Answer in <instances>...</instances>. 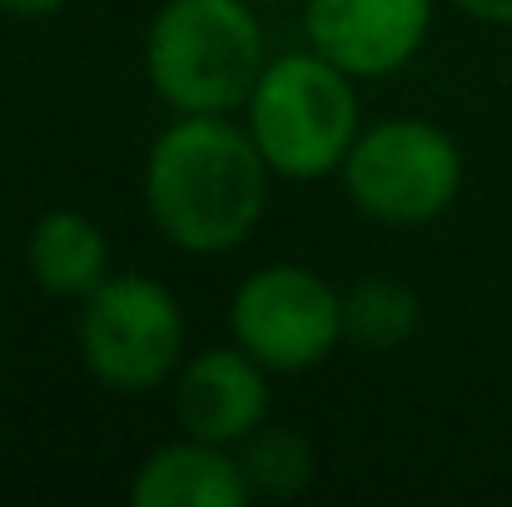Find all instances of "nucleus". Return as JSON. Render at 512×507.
I'll list each match as a JSON object with an SVG mask.
<instances>
[{"label":"nucleus","instance_id":"obj_11","mask_svg":"<svg viewBox=\"0 0 512 507\" xmlns=\"http://www.w3.org/2000/svg\"><path fill=\"white\" fill-rule=\"evenodd\" d=\"M418 324H423V304L408 284L363 279L343 294V338H353L358 348L388 353L403 338L418 334Z\"/></svg>","mask_w":512,"mask_h":507},{"label":"nucleus","instance_id":"obj_2","mask_svg":"<svg viewBox=\"0 0 512 507\" xmlns=\"http://www.w3.org/2000/svg\"><path fill=\"white\" fill-rule=\"evenodd\" d=\"M269 65L254 0H165L145 35V75L179 115L249 105Z\"/></svg>","mask_w":512,"mask_h":507},{"label":"nucleus","instance_id":"obj_12","mask_svg":"<svg viewBox=\"0 0 512 507\" xmlns=\"http://www.w3.org/2000/svg\"><path fill=\"white\" fill-rule=\"evenodd\" d=\"M239 463L259 498H299L314 483V448L299 428H284V423L254 428L239 443Z\"/></svg>","mask_w":512,"mask_h":507},{"label":"nucleus","instance_id":"obj_8","mask_svg":"<svg viewBox=\"0 0 512 507\" xmlns=\"http://www.w3.org/2000/svg\"><path fill=\"white\" fill-rule=\"evenodd\" d=\"M174 418L184 438H204L219 448L244 443L269 418V378L254 353L234 348H204L194 353L174 378Z\"/></svg>","mask_w":512,"mask_h":507},{"label":"nucleus","instance_id":"obj_13","mask_svg":"<svg viewBox=\"0 0 512 507\" xmlns=\"http://www.w3.org/2000/svg\"><path fill=\"white\" fill-rule=\"evenodd\" d=\"M448 5H458L463 15L488 20V25H512V0H448Z\"/></svg>","mask_w":512,"mask_h":507},{"label":"nucleus","instance_id":"obj_15","mask_svg":"<svg viewBox=\"0 0 512 507\" xmlns=\"http://www.w3.org/2000/svg\"><path fill=\"white\" fill-rule=\"evenodd\" d=\"M254 5H284V0H254Z\"/></svg>","mask_w":512,"mask_h":507},{"label":"nucleus","instance_id":"obj_16","mask_svg":"<svg viewBox=\"0 0 512 507\" xmlns=\"http://www.w3.org/2000/svg\"><path fill=\"white\" fill-rule=\"evenodd\" d=\"M0 348H5V334H0Z\"/></svg>","mask_w":512,"mask_h":507},{"label":"nucleus","instance_id":"obj_5","mask_svg":"<svg viewBox=\"0 0 512 507\" xmlns=\"http://www.w3.org/2000/svg\"><path fill=\"white\" fill-rule=\"evenodd\" d=\"M80 358L115 393L165 388L184 358V314L160 279L115 274L80 299Z\"/></svg>","mask_w":512,"mask_h":507},{"label":"nucleus","instance_id":"obj_4","mask_svg":"<svg viewBox=\"0 0 512 507\" xmlns=\"http://www.w3.org/2000/svg\"><path fill=\"white\" fill-rule=\"evenodd\" d=\"M343 189L373 224L418 229L453 209L463 189V155L433 120H383L363 130L343 160Z\"/></svg>","mask_w":512,"mask_h":507},{"label":"nucleus","instance_id":"obj_6","mask_svg":"<svg viewBox=\"0 0 512 507\" xmlns=\"http://www.w3.org/2000/svg\"><path fill=\"white\" fill-rule=\"evenodd\" d=\"M229 334L264 368H314L343 338V294L304 264L254 269L229 299Z\"/></svg>","mask_w":512,"mask_h":507},{"label":"nucleus","instance_id":"obj_3","mask_svg":"<svg viewBox=\"0 0 512 507\" xmlns=\"http://www.w3.org/2000/svg\"><path fill=\"white\" fill-rule=\"evenodd\" d=\"M249 135L284 179H324L343 169L358 140L353 75L319 50L269 60L249 95Z\"/></svg>","mask_w":512,"mask_h":507},{"label":"nucleus","instance_id":"obj_9","mask_svg":"<svg viewBox=\"0 0 512 507\" xmlns=\"http://www.w3.org/2000/svg\"><path fill=\"white\" fill-rule=\"evenodd\" d=\"M249 493L254 488L244 478V463L204 438L155 448L130 483L135 507H239Z\"/></svg>","mask_w":512,"mask_h":507},{"label":"nucleus","instance_id":"obj_10","mask_svg":"<svg viewBox=\"0 0 512 507\" xmlns=\"http://www.w3.org/2000/svg\"><path fill=\"white\" fill-rule=\"evenodd\" d=\"M25 264H30V279L50 299H85L110 279V244L90 214L50 209L30 229Z\"/></svg>","mask_w":512,"mask_h":507},{"label":"nucleus","instance_id":"obj_7","mask_svg":"<svg viewBox=\"0 0 512 507\" xmlns=\"http://www.w3.org/2000/svg\"><path fill=\"white\" fill-rule=\"evenodd\" d=\"M433 25V0H304L309 50L329 55L353 80L403 70Z\"/></svg>","mask_w":512,"mask_h":507},{"label":"nucleus","instance_id":"obj_1","mask_svg":"<svg viewBox=\"0 0 512 507\" xmlns=\"http://www.w3.org/2000/svg\"><path fill=\"white\" fill-rule=\"evenodd\" d=\"M269 174L249 125L239 130L229 115H179L150 145L145 209L174 249L229 254L254 234L269 204Z\"/></svg>","mask_w":512,"mask_h":507},{"label":"nucleus","instance_id":"obj_14","mask_svg":"<svg viewBox=\"0 0 512 507\" xmlns=\"http://www.w3.org/2000/svg\"><path fill=\"white\" fill-rule=\"evenodd\" d=\"M60 5H70V0H0V10H5V15H25V20L55 15Z\"/></svg>","mask_w":512,"mask_h":507}]
</instances>
